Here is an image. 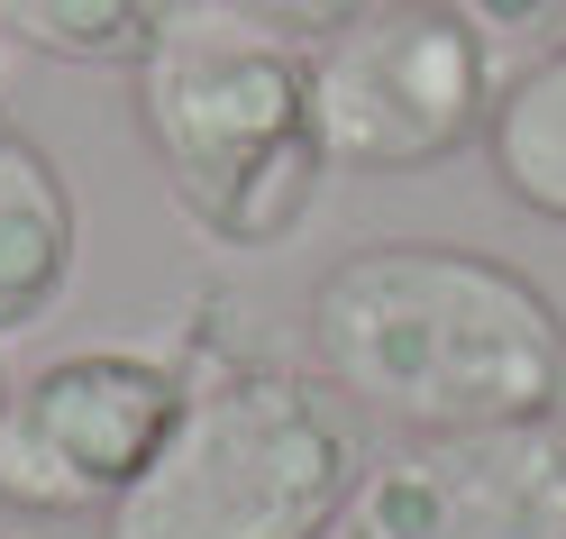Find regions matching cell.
<instances>
[{"mask_svg":"<svg viewBox=\"0 0 566 539\" xmlns=\"http://www.w3.org/2000/svg\"><path fill=\"white\" fill-rule=\"evenodd\" d=\"M0 403H10V366H0Z\"/></svg>","mask_w":566,"mask_h":539,"instance_id":"obj_12","label":"cell"},{"mask_svg":"<svg viewBox=\"0 0 566 539\" xmlns=\"http://www.w3.org/2000/svg\"><path fill=\"white\" fill-rule=\"evenodd\" d=\"M357 476V403L321 366L293 375L265 356H220L192 384L165 457L101 521L111 539H329Z\"/></svg>","mask_w":566,"mask_h":539,"instance_id":"obj_3","label":"cell"},{"mask_svg":"<svg viewBox=\"0 0 566 539\" xmlns=\"http://www.w3.org/2000/svg\"><path fill=\"white\" fill-rule=\"evenodd\" d=\"M557 19H566V0H557Z\"/></svg>","mask_w":566,"mask_h":539,"instance_id":"obj_13","label":"cell"},{"mask_svg":"<svg viewBox=\"0 0 566 539\" xmlns=\"http://www.w3.org/2000/svg\"><path fill=\"white\" fill-rule=\"evenodd\" d=\"M484 156H493V184H503L530 220L566 229V38L503 83L493 128H484Z\"/></svg>","mask_w":566,"mask_h":539,"instance_id":"obj_8","label":"cell"},{"mask_svg":"<svg viewBox=\"0 0 566 539\" xmlns=\"http://www.w3.org/2000/svg\"><path fill=\"white\" fill-rule=\"evenodd\" d=\"M192 0H0V38L83 74H137Z\"/></svg>","mask_w":566,"mask_h":539,"instance_id":"obj_9","label":"cell"},{"mask_svg":"<svg viewBox=\"0 0 566 539\" xmlns=\"http://www.w3.org/2000/svg\"><path fill=\"white\" fill-rule=\"evenodd\" d=\"M311 366L394 429L566 421V311L503 257L375 238L311 283Z\"/></svg>","mask_w":566,"mask_h":539,"instance_id":"obj_1","label":"cell"},{"mask_svg":"<svg viewBox=\"0 0 566 539\" xmlns=\"http://www.w3.org/2000/svg\"><path fill=\"white\" fill-rule=\"evenodd\" d=\"M83 257V210L64 165L28 128H0V339L38 330Z\"/></svg>","mask_w":566,"mask_h":539,"instance_id":"obj_7","label":"cell"},{"mask_svg":"<svg viewBox=\"0 0 566 539\" xmlns=\"http://www.w3.org/2000/svg\"><path fill=\"white\" fill-rule=\"evenodd\" d=\"M338 539H566V421L402 429L366 457Z\"/></svg>","mask_w":566,"mask_h":539,"instance_id":"obj_6","label":"cell"},{"mask_svg":"<svg viewBox=\"0 0 566 539\" xmlns=\"http://www.w3.org/2000/svg\"><path fill=\"white\" fill-rule=\"evenodd\" d=\"M137 128L165 174V201L210 247H283L329 193L311 46L192 0L137 64Z\"/></svg>","mask_w":566,"mask_h":539,"instance_id":"obj_2","label":"cell"},{"mask_svg":"<svg viewBox=\"0 0 566 539\" xmlns=\"http://www.w3.org/2000/svg\"><path fill=\"white\" fill-rule=\"evenodd\" d=\"M503 55L467 0H366L338 38L311 46L321 147L338 174H420L467 156L493 128Z\"/></svg>","mask_w":566,"mask_h":539,"instance_id":"obj_5","label":"cell"},{"mask_svg":"<svg viewBox=\"0 0 566 539\" xmlns=\"http://www.w3.org/2000/svg\"><path fill=\"white\" fill-rule=\"evenodd\" d=\"M467 19L484 28L493 46H503V38H530V28H548V19H557V0H467Z\"/></svg>","mask_w":566,"mask_h":539,"instance_id":"obj_11","label":"cell"},{"mask_svg":"<svg viewBox=\"0 0 566 539\" xmlns=\"http://www.w3.org/2000/svg\"><path fill=\"white\" fill-rule=\"evenodd\" d=\"M229 356V339L174 330V339H111L64 348L0 403V502L10 512H111V502L165 457L192 384Z\"/></svg>","mask_w":566,"mask_h":539,"instance_id":"obj_4","label":"cell"},{"mask_svg":"<svg viewBox=\"0 0 566 539\" xmlns=\"http://www.w3.org/2000/svg\"><path fill=\"white\" fill-rule=\"evenodd\" d=\"M220 10L256 19V28H283V38H302V46H321V38H338V28L366 10V0H220Z\"/></svg>","mask_w":566,"mask_h":539,"instance_id":"obj_10","label":"cell"}]
</instances>
